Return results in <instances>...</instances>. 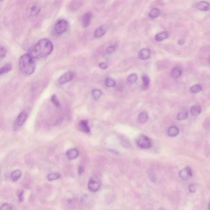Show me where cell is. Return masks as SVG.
Here are the masks:
<instances>
[{
  "instance_id": "1",
  "label": "cell",
  "mask_w": 210,
  "mask_h": 210,
  "mask_svg": "<svg viewBox=\"0 0 210 210\" xmlns=\"http://www.w3.org/2000/svg\"><path fill=\"white\" fill-rule=\"evenodd\" d=\"M53 49L54 46L51 41L48 39L43 38L34 45L29 54L34 59H41L49 55Z\"/></svg>"
},
{
  "instance_id": "2",
  "label": "cell",
  "mask_w": 210,
  "mask_h": 210,
  "mask_svg": "<svg viewBox=\"0 0 210 210\" xmlns=\"http://www.w3.org/2000/svg\"><path fill=\"white\" fill-rule=\"evenodd\" d=\"M19 66L22 72L26 75L33 74L36 69L35 60L29 54H25L21 57Z\"/></svg>"
},
{
  "instance_id": "3",
  "label": "cell",
  "mask_w": 210,
  "mask_h": 210,
  "mask_svg": "<svg viewBox=\"0 0 210 210\" xmlns=\"http://www.w3.org/2000/svg\"><path fill=\"white\" fill-rule=\"evenodd\" d=\"M136 142L139 147L142 148H149L152 146V141L151 139L143 134L137 137L136 139Z\"/></svg>"
},
{
  "instance_id": "4",
  "label": "cell",
  "mask_w": 210,
  "mask_h": 210,
  "mask_svg": "<svg viewBox=\"0 0 210 210\" xmlns=\"http://www.w3.org/2000/svg\"><path fill=\"white\" fill-rule=\"evenodd\" d=\"M68 21L63 19H60L56 23L54 30L57 35H61L68 30Z\"/></svg>"
},
{
  "instance_id": "5",
  "label": "cell",
  "mask_w": 210,
  "mask_h": 210,
  "mask_svg": "<svg viewBox=\"0 0 210 210\" xmlns=\"http://www.w3.org/2000/svg\"><path fill=\"white\" fill-rule=\"evenodd\" d=\"M101 186L100 180L96 178H92L88 183V188L90 191L95 193L99 191Z\"/></svg>"
},
{
  "instance_id": "6",
  "label": "cell",
  "mask_w": 210,
  "mask_h": 210,
  "mask_svg": "<svg viewBox=\"0 0 210 210\" xmlns=\"http://www.w3.org/2000/svg\"><path fill=\"white\" fill-rule=\"evenodd\" d=\"M75 74L73 72L70 71L65 73L62 75L58 80V83L60 85H63L70 82L74 78Z\"/></svg>"
},
{
  "instance_id": "7",
  "label": "cell",
  "mask_w": 210,
  "mask_h": 210,
  "mask_svg": "<svg viewBox=\"0 0 210 210\" xmlns=\"http://www.w3.org/2000/svg\"><path fill=\"white\" fill-rule=\"evenodd\" d=\"M179 176L183 180L187 181L193 175L191 168L189 167H186L180 171Z\"/></svg>"
},
{
  "instance_id": "8",
  "label": "cell",
  "mask_w": 210,
  "mask_h": 210,
  "mask_svg": "<svg viewBox=\"0 0 210 210\" xmlns=\"http://www.w3.org/2000/svg\"><path fill=\"white\" fill-rule=\"evenodd\" d=\"M92 14L91 13H86L82 18V25L85 28L88 27L90 24Z\"/></svg>"
},
{
  "instance_id": "9",
  "label": "cell",
  "mask_w": 210,
  "mask_h": 210,
  "mask_svg": "<svg viewBox=\"0 0 210 210\" xmlns=\"http://www.w3.org/2000/svg\"><path fill=\"white\" fill-rule=\"evenodd\" d=\"M196 7L201 11H209L210 9V4L207 2L202 1L198 3L196 5Z\"/></svg>"
},
{
  "instance_id": "10",
  "label": "cell",
  "mask_w": 210,
  "mask_h": 210,
  "mask_svg": "<svg viewBox=\"0 0 210 210\" xmlns=\"http://www.w3.org/2000/svg\"><path fill=\"white\" fill-rule=\"evenodd\" d=\"M150 56V51L148 49L141 50L138 53L139 58L142 60L148 59Z\"/></svg>"
},
{
  "instance_id": "11",
  "label": "cell",
  "mask_w": 210,
  "mask_h": 210,
  "mask_svg": "<svg viewBox=\"0 0 210 210\" xmlns=\"http://www.w3.org/2000/svg\"><path fill=\"white\" fill-rule=\"evenodd\" d=\"M66 156L69 159L74 160L76 159L78 156V152L75 148L69 149L66 152Z\"/></svg>"
},
{
  "instance_id": "12",
  "label": "cell",
  "mask_w": 210,
  "mask_h": 210,
  "mask_svg": "<svg viewBox=\"0 0 210 210\" xmlns=\"http://www.w3.org/2000/svg\"><path fill=\"white\" fill-rule=\"evenodd\" d=\"M27 117V113L25 112H22L19 114L17 119V123L19 126H21L25 122Z\"/></svg>"
},
{
  "instance_id": "13",
  "label": "cell",
  "mask_w": 210,
  "mask_h": 210,
  "mask_svg": "<svg viewBox=\"0 0 210 210\" xmlns=\"http://www.w3.org/2000/svg\"><path fill=\"white\" fill-rule=\"evenodd\" d=\"M106 30L104 26H101L95 30L94 34V37L100 38L102 37L106 33Z\"/></svg>"
},
{
  "instance_id": "14",
  "label": "cell",
  "mask_w": 210,
  "mask_h": 210,
  "mask_svg": "<svg viewBox=\"0 0 210 210\" xmlns=\"http://www.w3.org/2000/svg\"><path fill=\"white\" fill-rule=\"evenodd\" d=\"M179 133V129L177 127L172 126L170 127L167 130V134L170 137H175L178 135Z\"/></svg>"
},
{
  "instance_id": "15",
  "label": "cell",
  "mask_w": 210,
  "mask_h": 210,
  "mask_svg": "<svg viewBox=\"0 0 210 210\" xmlns=\"http://www.w3.org/2000/svg\"><path fill=\"white\" fill-rule=\"evenodd\" d=\"M201 107L198 105H194L191 108V112L193 116L196 117L198 116L201 113Z\"/></svg>"
},
{
  "instance_id": "16",
  "label": "cell",
  "mask_w": 210,
  "mask_h": 210,
  "mask_svg": "<svg viewBox=\"0 0 210 210\" xmlns=\"http://www.w3.org/2000/svg\"><path fill=\"white\" fill-rule=\"evenodd\" d=\"M80 129L82 131L85 132V133H89L90 131V129L89 126H88V122L87 120H82L80 123Z\"/></svg>"
},
{
  "instance_id": "17",
  "label": "cell",
  "mask_w": 210,
  "mask_h": 210,
  "mask_svg": "<svg viewBox=\"0 0 210 210\" xmlns=\"http://www.w3.org/2000/svg\"><path fill=\"white\" fill-rule=\"evenodd\" d=\"M40 7L39 6L37 5H34L30 8V15L31 16H37L40 13Z\"/></svg>"
},
{
  "instance_id": "18",
  "label": "cell",
  "mask_w": 210,
  "mask_h": 210,
  "mask_svg": "<svg viewBox=\"0 0 210 210\" xmlns=\"http://www.w3.org/2000/svg\"><path fill=\"white\" fill-rule=\"evenodd\" d=\"M22 172L21 170H17L13 172L11 175V178L12 180L16 181L18 180L21 176Z\"/></svg>"
},
{
  "instance_id": "19",
  "label": "cell",
  "mask_w": 210,
  "mask_h": 210,
  "mask_svg": "<svg viewBox=\"0 0 210 210\" xmlns=\"http://www.w3.org/2000/svg\"><path fill=\"white\" fill-rule=\"evenodd\" d=\"M13 65L11 63H9L3 65L0 70V74L7 73L12 70Z\"/></svg>"
},
{
  "instance_id": "20",
  "label": "cell",
  "mask_w": 210,
  "mask_h": 210,
  "mask_svg": "<svg viewBox=\"0 0 210 210\" xmlns=\"http://www.w3.org/2000/svg\"><path fill=\"white\" fill-rule=\"evenodd\" d=\"M188 117V112L186 110H181L179 112L177 119L179 121L186 120Z\"/></svg>"
},
{
  "instance_id": "21",
  "label": "cell",
  "mask_w": 210,
  "mask_h": 210,
  "mask_svg": "<svg viewBox=\"0 0 210 210\" xmlns=\"http://www.w3.org/2000/svg\"><path fill=\"white\" fill-rule=\"evenodd\" d=\"M148 115L146 112H143L139 114L138 120L141 123H145L148 120Z\"/></svg>"
},
{
  "instance_id": "22",
  "label": "cell",
  "mask_w": 210,
  "mask_h": 210,
  "mask_svg": "<svg viewBox=\"0 0 210 210\" xmlns=\"http://www.w3.org/2000/svg\"><path fill=\"white\" fill-rule=\"evenodd\" d=\"M168 37V34L167 32H163L157 34L155 36V39L158 41H161L164 40Z\"/></svg>"
},
{
  "instance_id": "23",
  "label": "cell",
  "mask_w": 210,
  "mask_h": 210,
  "mask_svg": "<svg viewBox=\"0 0 210 210\" xmlns=\"http://www.w3.org/2000/svg\"><path fill=\"white\" fill-rule=\"evenodd\" d=\"M182 74V70L179 68H175L173 69L172 71V75L173 78H178L180 77Z\"/></svg>"
},
{
  "instance_id": "24",
  "label": "cell",
  "mask_w": 210,
  "mask_h": 210,
  "mask_svg": "<svg viewBox=\"0 0 210 210\" xmlns=\"http://www.w3.org/2000/svg\"><path fill=\"white\" fill-rule=\"evenodd\" d=\"M160 11L157 8H154L151 9L148 14V17L151 19H155L160 15Z\"/></svg>"
},
{
  "instance_id": "25",
  "label": "cell",
  "mask_w": 210,
  "mask_h": 210,
  "mask_svg": "<svg viewBox=\"0 0 210 210\" xmlns=\"http://www.w3.org/2000/svg\"><path fill=\"white\" fill-rule=\"evenodd\" d=\"M105 83L106 86L109 88H112L116 86V82L114 79L110 78H107L105 80Z\"/></svg>"
},
{
  "instance_id": "26",
  "label": "cell",
  "mask_w": 210,
  "mask_h": 210,
  "mask_svg": "<svg viewBox=\"0 0 210 210\" xmlns=\"http://www.w3.org/2000/svg\"><path fill=\"white\" fill-rule=\"evenodd\" d=\"M60 175L59 173L57 172L50 173L48 176V179L49 181H53L59 179Z\"/></svg>"
},
{
  "instance_id": "27",
  "label": "cell",
  "mask_w": 210,
  "mask_h": 210,
  "mask_svg": "<svg viewBox=\"0 0 210 210\" xmlns=\"http://www.w3.org/2000/svg\"><path fill=\"white\" fill-rule=\"evenodd\" d=\"M92 94L94 99H95V100H97L102 96V92L99 90L94 89L92 90Z\"/></svg>"
},
{
  "instance_id": "28",
  "label": "cell",
  "mask_w": 210,
  "mask_h": 210,
  "mask_svg": "<svg viewBox=\"0 0 210 210\" xmlns=\"http://www.w3.org/2000/svg\"><path fill=\"white\" fill-rule=\"evenodd\" d=\"M202 90V87L201 85L197 84L191 87V92L193 93H197L201 91Z\"/></svg>"
},
{
  "instance_id": "29",
  "label": "cell",
  "mask_w": 210,
  "mask_h": 210,
  "mask_svg": "<svg viewBox=\"0 0 210 210\" xmlns=\"http://www.w3.org/2000/svg\"><path fill=\"white\" fill-rule=\"evenodd\" d=\"M137 80V76L135 74L129 75L127 78V80L130 84L135 83Z\"/></svg>"
},
{
  "instance_id": "30",
  "label": "cell",
  "mask_w": 210,
  "mask_h": 210,
  "mask_svg": "<svg viewBox=\"0 0 210 210\" xmlns=\"http://www.w3.org/2000/svg\"><path fill=\"white\" fill-rule=\"evenodd\" d=\"M197 185L196 183H191L189 185V191L191 193H194L197 190Z\"/></svg>"
},
{
  "instance_id": "31",
  "label": "cell",
  "mask_w": 210,
  "mask_h": 210,
  "mask_svg": "<svg viewBox=\"0 0 210 210\" xmlns=\"http://www.w3.org/2000/svg\"><path fill=\"white\" fill-rule=\"evenodd\" d=\"M142 80L143 82V85L145 87L148 86L150 83V79L146 75H143L142 76Z\"/></svg>"
},
{
  "instance_id": "32",
  "label": "cell",
  "mask_w": 210,
  "mask_h": 210,
  "mask_svg": "<svg viewBox=\"0 0 210 210\" xmlns=\"http://www.w3.org/2000/svg\"><path fill=\"white\" fill-rule=\"evenodd\" d=\"M51 100L53 104L55 105L56 106L58 107L60 106V103L59 100H58V98L56 95L54 94L52 96Z\"/></svg>"
},
{
  "instance_id": "33",
  "label": "cell",
  "mask_w": 210,
  "mask_h": 210,
  "mask_svg": "<svg viewBox=\"0 0 210 210\" xmlns=\"http://www.w3.org/2000/svg\"><path fill=\"white\" fill-rule=\"evenodd\" d=\"M6 50L3 46H1V51H0V57L1 60L6 55Z\"/></svg>"
},
{
  "instance_id": "34",
  "label": "cell",
  "mask_w": 210,
  "mask_h": 210,
  "mask_svg": "<svg viewBox=\"0 0 210 210\" xmlns=\"http://www.w3.org/2000/svg\"><path fill=\"white\" fill-rule=\"evenodd\" d=\"M0 210H12V208L9 204H4L2 205Z\"/></svg>"
},
{
  "instance_id": "35",
  "label": "cell",
  "mask_w": 210,
  "mask_h": 210,
  "mask_svg": "<svg viewBox=\"0 0 210 210\" xmlns=\"http://www.w3.org/2000/svg\"><path fill=\"white\" fill-rule=\"evenodd\" d=\"M115 47L114 46H109L106 50V53L108 54H111L113 53L115 51Z\"/></svg>"
},
{
  "instance_id": "36",
  "label": "cell",
  "mask_w": 210,
  "mask_h": 210,
  "mask_svg": "<svg viewBox=\"0 0 210 210\" xmlns=\"http://www.w3.org/2000/svg\"><path fill=\"white\" fill-rule=\"evenodd\" d=\"M99 67L103 70H106L108 67V65L107 64V63L102 62L99 64Z\"/></svg>"
},
{
  "instance_id": "37",
  "label": "cell",
  "mask_w": 210,
  "mask_h": 210,
  "mask_svg": "<svg viewBox=\"0 0 210 210\" xmlns=\"http://www.w3.org/2000/svg\"><path fill=\"white\" fill-rule=\"evenodd\" d=\"M19 200L20 202H22V201H23V199H24V192H22L20 193L19 195Z\"/></svg>"
},
{
  "instance_id": "38",
  "label": "cell",
  "mask_w": 210,
  "mask_h": 210,
  "mask_svg": "<svg viewBox=\"0 0 210 210\" xmlns=\"http://www.w3.org/2000/svg\"><path fill=\"white\" fill-rule=\"evenodd\" d=\"M84 167H83V166H80L79 167H78V175H81V174H82V173H83V172H84Z\"/></svg>"
},
{
  "instance_id": "39",
  "label": "cell",
  "mask_w": 210,
  "mask_h": 210,
  "mask_svg": "<svg viewBox=\"0 0 210 210\" xmlns=\"http://www.w3.org/2000/svg\"><path fill=\"white\" fill-rule=\"evenodd\" d=\"M178 42L179 44V45H183V44L184 43V40H183V39H180L178 41Z\"/></svg>"
},
{
  "instance_id": "40",
  "label": "cell",
  "mask_w": 210,
  "mask_h": 210,
  "mask_svg": "<svg viewBox=\"0 0 210 210\" xmlns=\"http://www.w3.org/2000/svg\"><path fill=\"white\" fill-rule=\"evenodd\" d=\"M158 210H165L164 209H163V208H160L159 209H158Z\"/></svg>"
},
{
  "instance_id": "41",
  "label": "cell",
  "mask_w": 210,
  "mask_h": 210,
  "mask_svg": "<svg viewBox=\"0 0 210 210\" xmlns=\"http://www.w3.org/2000/svg\"><path fill=\"white\" fill-rule=\"evenodd\" d=\"M209 210H210V201L209 203Z\"/></svg>"
}]
</instances>
